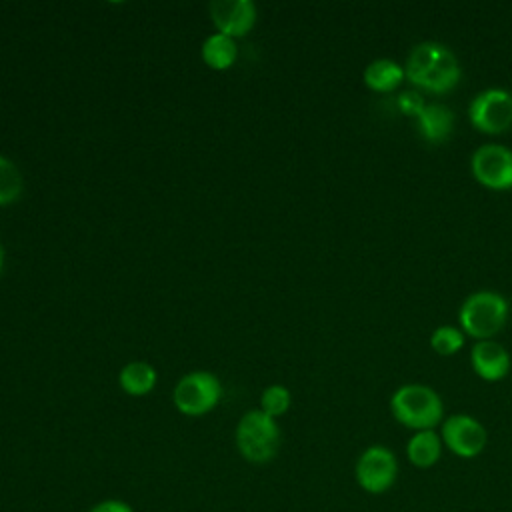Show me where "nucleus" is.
Returning <instances> with one entry per match:
<instances>
[{
	"label": "nucleus",
	"mask_w": 512,
	"mask_h": 512,
	"mask_svg": "<svg viewBox=\"0 0 512 512\" xmlns=\"http://www.w3.org/2000/svg\"><path fill=\"white\" fill-rule=\"evenodd\" d=\"M510 94H512V92H510Z\"/></svg>",
	"instance_id": "obj_23"
},
{
	"label": "nucleus",
	"mask_w": 512,
	"mask_h": 512,
	"mask_svg": "<svg viewBox=\"0 0 512 512\" xmlns=\"http://www.w3.org/2000/svg\"><path fill=\"white\" fill-rule=\"evenodd\" d=\"M464 332L456 326H438L432 336H430V346L434 348V352H438L440 356H452L456 354L462 346H464Z\"/></svg>",
	"instance_id": "obj_18"
},
{
	"label": "nucleus",
	"mask_w": 512,
	"mask_h": 512,
	"mask_svg": "<svg viewBox=\"0 0 512 512\" xmlns=\"http://www.w3.org/2000/svg\"><path fill=\"white\" fill-rule=\"evenodd\" d=\"M236 446L248 462H270L280 450V428L276 418L260 408L248 410L236 426Z\"/></svg>",
	"instance_id": "obj_4"
},
{
	"label": "nucleus",
	"mask_w": 512,
	"mask_h": 512,
	"mask_svg": "<svg viewBox=\"0 0 512 512\" xmlns=\"http://www.w3.org/2000/svg\"><path fill=\"white\" fill-rule=\"evenodd\" d=\"M470 170L476 182L490 190L512 188V150L502 144H482L470 158Z\"/></svg>",
	"instance_id": "obj_9"
},
{
	"label": "nucleus",
	"mask_w": 512,
	"mask_h": 512,
	"mask_svg": "<svg viewBox=\"0 0 512 512\" xmlns=\"http://www.w3.org/2000/svg\"><path fill=\"white\" fill-rule=\"evenodd\" d=\"M394 420L414 432L434 430L444 420V402L426 384H404L390 398Z\"/></svg>",
	"instance_id": "obj_2"
},
{
	"label": "nucleus",
	"mask_w": 512,
	"mask_h": 512,
	"mask_svg": "<svg viewBox=\"0 0 512 512\" xmlns=\"http://www.w3.org/2000/svg\"><path fill=\"white\" fill-rule=\"evenodd\" d=\"M22 190H24V180L18 166L0 154V206L16 202Z\"/></svg>",
	"instance_id": "obj_17"
},
{
	"label": "nucleus",
	"mask_w": 512,
	"mask_h": 512,
	"mask_svg": "<svg viewBox=\"0 0 512 512\" xmlns=\"http://www.w3.org/2000/svg\"><path fill=\"white\" fill-rule=\"evenodd\" d=\"M420 136L430 144H440L450 138L454 130V112L438 102L426 104L420 116L416 118Z\"/></svg>",
	"instance_id": "obj_12"
},
{
	"label": "nucleus",
	"mask_w": 512,
	"mask_h": 512,
	"mask_svg": "<svg viewBox=\"0 0 512 512\" xmlns=\"http://www.w3.org/2000/svg\"><path fill=\"white\" fill-rule=\"evenodd\" d=\"M290 402H292V396L286 386L270 384L268 388H264V392L260 396V410L272 418H278L284 412H288Z\"/></svg>",
	"instance_id": "obj_19"
},
{
	"label": "nucleus",
	"mask_w": 512,
	"mask_h": 512,
	"mask_svg": "<svg viewBox=\"0 0 512 512\" xmlns=\"http://www.w3.org/2000/svg\"><path fill=\"white\" fill-rule=\"evenodd\" d=\"M2 266H4V248L0 244V272H2Z\"/></svg>",
	"instance_id": "obj_22"
},
{
	"label": "nucleus",
	"mask_w": 512,
	"mask_h": 512,
	"mask_svg": "<svg viewBox=\"0 0 512 512\" xmlns=\"http://www.w3.org/2000/svg\"><path fill=\"white\" fill-rule=\"evenodd\" d=\"M364 84L374 92H392L404 80V68L392 58H376L372 60L362 74Z\"/></svg>",
	"instance_id": "obj_14"
},
{
	"label": "nucleus",
	"mask_w": 512,
	"mask_h": 512,
	"mask_svg": "<svg viewBox=\"0 0 512 512\" xmlns=\"http://www.w3.org/2000/svg\"><path fill=\"white\" fill-rule=\"evenodd\" d=\"M90 512H134V508L128 502H124V500L108 498V500H102V502L94 504L90 508Z\"/></svg>",
	"instance_id": "obj_21"
},
{
	"label": "nucleus",
	"mask_w": 512,
	"mask_h": 512,
	"mask_svg": "<svg viewBox=\"0 0 512 512\" xmlns=\"http://www.w3.org/2000/svg\"><path fill=\"white\" fill-rule=\"evenodd\" d=\"M442 448H444V444H442L440 432L420 430V432H414L408 438L406 458L412 466H416L420 470H426V468H432L440 460Z\"/></svg>",
	"instance_id": "obj_13"
},
{
	"label": "nucleus",
	"mask_w": 512,
	"mask_h": 512,
	"mask_svg": "<svg viewBox=\"0 0 512 512\" xmlns=\"http://www.w3.org/2000/svg\"><path fill=\"white\" fill-rule=\"evenodd\" d=\"M202 60L212 70H228L238 56V48L234 38H228L224 34H212L204 40L202 48Z\"/></svg>",
	"instance_id": "obj_16"
},
{
	"label": "nucleus",
	"mask_w": 512,
	"mask_h": 512,
	"mask_svg": "<svg viewBox=\"0 0 512 512\" xmlns=\"http://www.w3.org/2000/svg\"><path fill=\"white\" fill-rule=\"evenodd\" d=\"M396 104H398L400 112H402L404 116H410V118H418L420 112H422L424 106H426L422 94L416 92V90H404L402 94H398Z\"/></svg>",
	"instance_id": "obj_20"
},
{
	"label": "nucleus",
	"mask_w": 512,
	"mask_h": 512,
	"mask_svg": "<svg viewBox=\"0 0 512 512\" xmlns=\"http://www.w3.org/2000/svg\"><path fill=\"white\" fill-rule=\"evenodd\" d=\"M440 438L444 448L464 460L480 456L488 442L484 424L470 414H450L444 418L440 424Z\"/></svg>",
	"instance_id": "obj_8"
},
{
	"label": "nucleus",
	"mask_w": 512,
	"mask_h": 512,
	"mask_svg": "<svg viewBox=\"0 0 512 512\" xmlns=\"http://www.w3.org/2000/svg\"><path fill=\"white\" fill-rule=\"evenodd\" d=\"M156 370L148 362H128L118 376L120 388L130 396H146L156 386Z\"/></svg>",
	"instance_id": "obj_15"
},
{
	"label": "nucleus",
	"mask_w": 512,
	"mask_h": 512,
	"mask_svg": "<svg viewBox=\"0 0 512 512\" xmlns=\"http://www.w3.org/2000/svg\"><path fill=\"white\" fill-rule=\"evenodd\" d=\"M222 398L220 380L206 370H196L178 380L174 388V406L184 416H204L218 406Z\"/></svg>",
	"instance_id": "obj_5"
},
{
	"label": "nucleus",
	"mask_w": 512,
	"mask_h": 512,
	"mask_svg": "<svg viewBox=\"0 0 512 512\" xmlns=\"http://www.w3.org/2000/svg\"><path fill=\"white\" fill-rule=\"evenodd\" d=\"M474 372L486 382H498L510 372V354L496 340H478L470 352Z\"/></svg>",
	"instance_id": "obj_11"
},
{
	"label": "nucleus",
	"mask_w": 512,
	"mask_h": 512,
	"mask_svg": "<svg viewBox=\"0 0 512 512\" xmlns=\"http://www.w3.org/2000/svg\"><path fill=\"white\" fill-rule=\"evenodd\" d=\"M508 320V302L492 290H478L466 296L458 310L460 330L478 340H492Z\"/></svg>",
	"instance_id": "obj_3"
},
{
	"label": "nucleus",
	"mask_w": 512,
	"mask_h": 512,
	"mask_svg": "<svg viewBox=\"0 0 512 512\" xmlns=\"http://www.w3.org/2000/svg\"><path fill=\"white\" fill-rule=\"evenodd\" d=\"M404 76L412 86L424 92L446 94L458 86L462 68L456 54L446 44L426 40L410 50Z\"/></svg>",
	"instance_id": "obj_1"
},
{
	"label": "nucleus",
	"mask_w": 512,
	"mask_h": 512,
	"mask_svg": "<svg viewBox=\"0 0 512 512\" xmlns=\"http://www.w3.org/2000/svg\"><path fill=\"white\" fill-rule=\"evenodd\" d=\"M470 124L484 134H502L512 128V94L504 88L478 92L468 106Z\"/></svg>",
	"instance_id": "obj_7"
},
{
	"label": "nucleus",
	"mask_w": 512,
	"mask_h": 512,
	"mask_svg": "<svg viewBox=\"0 0 512 512\" xmlns=\"http://www.w3.org/2000/svg\"><path fill=\"white\" fill-rule=\"evenodd\" d=\"M354 478L356 484L368 494L378 496L388 492L398 480L396 454L382 444L368 446L354 464Z\"/></svg>",
	"instance_id": "obj_6"
},
{
	"label": "nucleus",
	"mask_w": 512,
	"mask_h": 512,
	"mask_svg": "<svg viewBox=\"0 0 512 512\" xmlns=\"http://www.w3.org/2000/svg\"><path fill=\"white\" fill-rule=\"evenodd\" d=\"M218 34L240 38L256 24V6L252 0H214L208 6Z\"/></svg>",
	"instance_id": "obj_10"
}]
</instances>
